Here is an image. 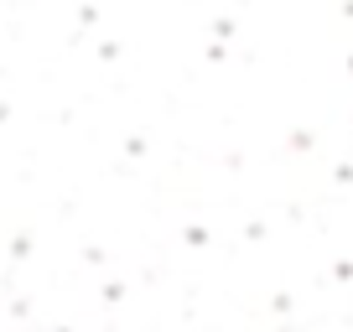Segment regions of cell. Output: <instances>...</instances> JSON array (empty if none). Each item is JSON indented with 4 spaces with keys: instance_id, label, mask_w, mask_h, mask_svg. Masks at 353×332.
<instances>
[]
</instances>
